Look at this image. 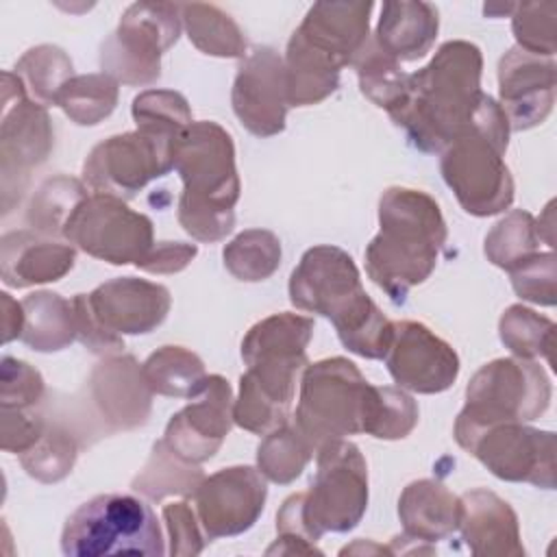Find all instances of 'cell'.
<instances>
[{
    "label": "cell",
    "mask_w": 557,
    "mask_h": 557,
    "mask_svg": "<svg viewBox=\"0 0 557 557\" xmlns=\"http://www.w3.org/2000/svg\"><path fill=\"white\" fill-rule=\"evenodd\" d=\"M46 398V383L37 368L26 361L4 357L0 368V407L35 409Z\"/></svg>",
    "instance_id": "cell-44"
},
{
    "label": "cell",
    "mask_w": 557,
    "mask_h": 557,
    "mask_svg": "<svg viewBox=\"0 0 557 557\" xmlns=\"http://www.w3.org/2000/svg\"><path fill=\"white\" fill-rule=\"evenodd\" d=\"M494 476L555 490V433L524 422H503L483 429L466 448Z\"/></svg>",
    "instance_id": "cell-15"
},
{
    "label": "cell",
    "mask_w": 557,
    "mask_h": 557,
    "mask_svg": "<svg viewBox=\"0 0 557 557\" xmlns=\"http://www.w3.org/2000/svg\"><path fill=\"white\" fill-rule=\"evenodd\" d=\"M370 394L372 385L344 357L307 363L300 374L294 426L313 453L329 442L363 433Z\"/></svg>",
    "instance_id": "cell-9"
},
{
    "label": "cell",
    "mask_w": 557,
    "mask_h": 557,
    "mask_svg": "<svg viewBox=\"0 0 557 557\" xmlns=\"http://www.w3.org/2000/svg\"><path fill=\"white\" fill-rule=\"evenodd\" d=\"M509 133L500 104L481 94L470 122L440 152L444 183L466 213L487 218L513 202V178L505 163Z\"/></svg>",
    "instance_id": "cell-5"
},
{
    "label": "cell",
    "mask_w": 557,
    "mask_h": 557,
    "mask_svg": "<svg viewBox=\"0 0 557 557\" xmlns=\"http://www.w3.org/2000/svg\"><path fill=\"white\" fill-rule=\"evenodd\" d=\"M289 302L298 311L329 318L339 342L363 359H385L394 322L366 294L352 257L331 244L313 246L289 276Z\"/></svg>",
    "instance_id": "cell-1"
},
{
    "label": "cell",
    "mask_w": 557,
    "mask_h": 557,
    "mask_svg": "<svg viewBox=\"0 0 557 557\" xmlns=\"http://www.w3.org/2000/svg\"><path fill=\"white\" fill-rule=\"evenodd\" d=\"M233 403L228 381L220 374H209L200 394L170 418L161 440L189 463L211 459L233 426Z\"/></svg>",
    "instance_id": "cell-20"
},
{
    "label": "cell",
    "mask_w": 557,
    "mask_h": 557,
    "mask_svg": "<svg viewBox=\"0 0 557 557\" xmlns=\"http://www.w3.org/2000/svg\"><path fill=\"white\" fill-rule=\"evenodd\" d=\"M461 516L457 531L472 555L479 557H522L518 516L498 494L476 487L459 496Z\"/></svg>",
    "instance_id": "cell-23"
},
{
    "label": "cell",
    "mask_w": 557,
    "mask_h": 557,
    "mask_svg": "<svg viewBox=\"0 0 557 557\" xmlns=\"http://www.w3.org/2000/svg\"><path fill=\"white\" fill-rule=\"evenodd\" d=\"M550 396V379L533 359H494L481 366L466 387V405L453 429L455 442L466 450L487 426L533 422L548 409Z\"/></svg>",
    "instance_id": "cell-7"
},
{
    "label": "cell",
    "mask_w": 557,
    "mask_h": 557,
    "mask_svg": "<svg viewBox=\"0 0 557 557\" xmlns=\"http://www.w3.org/2000/svg\"><path fill=\"white\" fill-rule=\"evenodd\" d=\"M89 187L72 176H52L39 185L28 209L26 222L30 231L46 237H63V226L81 200L89 196Z\"/></svg>",
    "instance_id": "cell-34"
},
{
    "label": "cell",
    "mask_w": 557,
    "mask_h": 557,
    "mask_svg": "<svg viewBox=\"0 0 557 557\" xmlns=\"http://www.w3.org/2000/svg\"><path fill=\"white\" fill-rule=\"evenodd\" d=\"M557 2L513 4L511 30L518 48L553 59L557 50Z\"/></svg>",
    "instance_id": "cell-42"
},
{
    "label": "cell",
    "mask_w": 557,
    "mask_h": 557,
    "mask_svg": "<svg viewBox=\"0 0 557 557\" xmlns=\"http://www.w3.org/2000/svg\"><path fill=\"white\" fill-rule=\"evenodd\" d=\"M535 226H537L540 239L553 248L555 246V202L553 200L546 205L544 213L535 220Z\"/></svg>",
    "instance_id": "cell-52"
},
{
    "label": "cell",
    "mask_w": 557,
    "mask_h": 557,
    "mask_svg": "<svg viewBox=\"0 0 557 557\" xmlns=\"http://www.w3.org/2000/svg\"><path fill=\"white\" fill-rule=\"evenodd\" d=\"M461 500L444 483L420 479L409 483L398 498V518L403 533L435 544L453 535L459 527Z\"/></svg>",
    "instance_id": "cell-25"
},
{
    "label": "cell",
    "mask_w": 557,
    "mask_h": 557,
    "mask_svg": "<svg viewBox=\"0 0 557 557\" xmlns=\"http://www.w3.org/2000/svg\"><path fill=\"white\" fill-rule=\"evenodd\" d=\"M498 335L505 348L520 359H546L553 363L555 322L524 305H511L498 320Z\"/></svg>",
    "instance_id": "cell-37"
},
{
    "label": "cell",
    "mask_w": 557,
    "mask_h": 557,
    "mask_svg": "<svg viewBox=\"0 0 557 557\" xmlns=\"http://www.w3.org/2000/svg\"><path fill=\"white\" fill-rule=\"evenodd\" d=\"M141 370L154 394L185 400L198 396L209 376L202 359L183 346H161L141 363Z\"/></svg>",
    "instance_id": "cell-30"
},
{
    "label": "cell",
    "mask_w": 557,
    "mask_h": 557,
    "mask_svg": "<svg viewBox=\"0 0 557 557\" xmlns=\"http://www.w3.org/2000/svg\"><path fill=\"white\" fill-rule=\"evenodd\" d=\"M513 292L529 302L553 307L557 302V261L553 250L533 252L507 270Z\"/></svg>",
    "instance_id": "cell-43"
},
{
    "label": "cell",
    "mask_w": 557,
    "mask_h": 557,
    "mask_svg": "<svg viewBox=\"0 0 557 557\" xmlns=\"http://www.w3.org/2000/svg\"><path fill=\"white\" fill-rule=\"evenodd\" d=\"M181 17L189 41L209 57L244 59L248 41L237 22L215 4H181Z\"/></svg>",
    "instance_id": "cell-29"
},
{
    "label": "cell",
    "mask_w": 557,
    "mask_h": 557,
    "mask_svg": "<svg viewBox=\"0 0 557 557\" xmlns=\"http://www.w3.org/2000/svg\"><path fill=\"white\" fill-rule=\"evenodd\" d=\"M198 255L196 244L185 242H154L148 257L137 265L150 274H176L185 270Z\"/></svg>",
    "instance_id": "cell-48"
},
{
    "label": "cell",
    "mask_w": 557,
    "mask_h": 557,
    "mask_svg": "<svg viewBox=\"0 0 557 557\" xmlns=\"http://www.w3.org/2000/svg\"><path fill=\"white\" fill-rule=\"evenodd\" d=\"M13 74L22 81L30 100L50 107L57 104L63 85L74 78V65L65 50L44 44L26 50L15 63Z\"/></svg>",
    "instance_id": "cell-32"
},
{
    "label": "cell",
    "mask_w": 557,
    "mask_h": 557,
    "mask_svg": "<svg viewBox=\"0 0 557 557\" xmlns=\"http://www.w3.org/2000/svg\"><path fill=\"white\" fill-rule=\"evenodd\" d=\"M481 50L463 39L446 41L435 57L409 74L403 104L392 122L422 152H442L470 122L481 98Z\"/></svg>",
    "instance_id": "cell-2"
},
{
    "label": "cell",
    "mask_w": 557,
    "mask_h": 557,
    "mask_svg": "<svg viewBox=\"0 0 557 557\" xmlns=\"http://www.w3.org/2000/svg\"><path fill=\"white\" fill-rule=\"evenodd\" d=\"M181 137L135 128L96 144L83 163V183L94 194L133 198L150 181L174 170Z\"/></svg>",
    "instance_id": "cell-13"
},
{
    "label": "cell",
    "mask_w": 557,
    "mask_h": 557,
    "mask_svg": "<svg viewBox=\"0 0 557 557\" xmlns=\"http://www.w3.org/2000/svg\"><path fill=\"white\" fill-rule=\"evenodd\" d=\"M352 67L357 70L361 94L379 109H385L387 115L403 104L409 74L403 72L400 63L392 59L374 41V37L368 39L363 50L352 61Z\"/></svg>",
    "instance_id": "cell-31"
},
{
    "label": "cell",
    "mask_w": 557,
    "mask_h": 557,
    "mask_svg": "<svg viewBox=\"0 0 557 557\" xmlns=\"http://www.w3.org/2000/svg\"><path fill=\"white\" fill-rule=\"evenodd\" d=\"M281 239L268 228H246L235 235L222 252L224 268L244 283L270 278L281 265Z\"/></svg>",
    "instance_id": "cell-33"
},
{
    "label": "cell",
    "mask_w": 557,
    "mask_h": 557,
    "mask_svg": "<svg viewBox=\"0 0 557 557\" xmlns=\"http://www.w3.org/2000/svg\"><path fill=\"white\" fill-rule=\"evenodd\" d=\"M48 420L35 409H2L0 407V446L4 453L22 455L46 431Z\"/></svg>",
    "instance_id": "cell-46"
},
{
    "label": "cell",
    "mask_w": 557,
    "mask_h": 557,
    "mask_svg": "<svg viewBox=\"0 0 557 557\" xmlns=\"http://www.w3.org/2000/svg\"><path fill=\"white\" fill-rule=\"evenodd\" d=\"M205 474L198 463H189L172 453L163 440L152 444L150 457L141 472L133 479L131 487L139 496L152 503H161L168 496H194Z\"/></svg>",
    "instance_id": "cell-28"
},
{
    "label": "cell",
    "mask_w": 557,
    "mask_h": 557,
    "mask_svg": "<svg viewBox=\"0 0 557 557\" xmlns=\"http://www.w3.org/2000/svg\"><path fill=\"white\" fill-rule=\"evenodd\" d=\"M163 531L152 507L131 494H98L63 524L61 550L67 557L165 553Z\"/></svg>",
    "instance_id": "cell-8"
},
{
    "label": "cell",
    "mask_w": 557,
    "mask_h": 557,
    "mask_svg": "<svg viewBox=\"0 0 557 557\" xmlns=\"http://www.w3.org/2000/svg\"><path fill=\"white\" fill-rule=\"evenodd\" d=\"M540 244L535 218L529 211L513 209L485 235L483 252L494 265L511 270L533 252H540Z\"/></svg>",
    "instance_id": "cell-39"
},
{
    "label": "cell",
    "mask_w": 557,
    "mask_h": 557,
    "mask_svg": "<svg viewBox=\"0 0 557 557\" xmlns=\"http://www.w3.org/2000/svg\"><path fill=\"white\" fill-rule=\"evenodd\" d=\"M87 394L102 435L144 426L150 418L154 392L133 355H109L98 361Z\"/></svg>",
    "instance_id": "cell-19"
},
{
    "label": "cell",
    "mask_w": 557,
    "mask_h": 557,
    "mask_svg": "<svg viewBox=\"0 0 557 557\" xmlns=\"http://www.w3.org/2000/svg\"><path fill=\"white\" fill-rule=\"evenodd\" d=\"M81 446V435L70 431V426L48 422L44 435L17 457L28 476L41 483H57L72 472Z\"/></svg>",
    "instance_id": "cell-35"
},
{
    "label": "cell",
    "mask_w": 557,
    "mask_h": 557,
    "mask_svg": "<svg viewBox=\"0 0 557 557\" xmlns=\"http://www.w3.org/2000/svg\"><path fill=\"white\" fill-rule=\"evenodd\" d=\"M276 533L278 535H298L305 537L309 542L315 544V540L309 533V527L305 522V513H302V492L300 494H292L283 500L278 513H276Z\"/></svg>",
    "instance_id": "cell-49"
},
{
    "label": "cell",
    "mask_w": 557,
    "mask_h": 557,
    "mask_svg": "<svg viewBox=\"0 0 557 557\" xmlns=\"http://www.w3.org/2000/svg\"><path fill=\"white\" fill-rule=\"evenodd\" d=\"M440 28L431 2H385L374 41L398 63L422 59L435 44Z\"/></svg>",
    "instance_id": "cell-26"
},
{
    "label": "cell",
    "mask_w": 557,
    "mask_h": 557,
    "mask_svg": "<svg viewBox=\"0 0 557 557\" xmlns=\"http://www.w3.org/2000/svg\"><path fill=\"white\" fill-rule=\"evenodd\" d=\"M76 261L72 244L57 242L35 231H11L0 242L2 283L15 289L63 278Z\"/></svg>",
    "instance_id": "cell-24"
},
{
    "label": "cell",
    "mask_w": 557,
    "mask_h": 557,
    "mask_svg": "<svg viewBox=\"0 0 557 557\" xmlns=\"http://www.w3.org/2000/svg\"><path fill=\"white\" fill-rule=\"evenodd\" d=\"M163 522L170 537L168 553L174 557L200 555L205 544L209 542L200 527L196 509L187 500L163 505Z\"/></svg>",
    "instance_id": "cell-45"
},
{
    "label": "cell",
    "mask_w": 557,
    "mask_h": 557,
    "mask_svg": "<svg viewBox=\"0 0 557 557\" xmlns=\"http://www.w3.org/2000/svg\"><path fill=\"white\" fill-rule=\"evenodd\" d=\"M313 455V448L296 431V426L283 424L268 433L257 446V470L268 481L287 485L302 474Z\"/></svg>",
    "instance_id": "cell-38"
},
{
    "label": "cell",
    "mask_w": 557,
    "mask_h": 557,
    "mask_svg": "<svg viewBox=\"0 0 557 557\" xmlns=\"http://www.w3.org/2000/svg\"><path fill=\"white\" fill-rule=\"evenodd\" d=\"M54 131L46 107L30 100L13 72H2V122H0V174L2 213L22 200L33 170L52 152Z\"/></svg>",
    "instance_id": "cell-12"
},
{
    "label": "cell",
    "mask_w": 557,
    "mask_h": 557,
    "mask_svg": "<svg viewBox=\"0 0 557 557\" xmlns=\"http://www.w3.org/2000/svg\"><path fill=\"white\" fill-rule=\"evenodd\" d=\"M22 342L37 352H57L76 339L72 300L54 292H35L22 300Z\"/></svg>",
    "instance_id": "cell-27"
},
{
    "label": "cell",
    "mask_w": 557,
    "mask_h": 557,
    "mask_svg": "<svg viewBox=\"0 0 557 557\" xmlns=\"http://www.w3.org/2000/svg\"><path fill=\"white\" fill-rule=\"evenodd\" d=\"M191 498L200 527L211 542L252 529L263 513L268 485L257 468L231 466L205 476Z\"/></svg>",
    "instance_id": "cell-16"
},
{
    "label": "cell",
    "mask_w": 557,
    "mask_h": 557,
    "mask_svg": "<svg viewBox=\"0 0 557 557\" xmlns=\"http://www.w3.org/2000/svg\"><path fill=\"white\" fill-rule=\"evenodd\" d=\"M418 424V405L403 387L372 385L363 433L376 440H403Z\"/></svg>",
    "instance_id": "cell-40"
},
{
    "label": "cell",
    "mask_w": 557,
    "mask_h": 557,
    "mask_svg": "<svg viewBox=\"0 0 557 557\" xmlns=\"http://www.w3.org/2000/svg\"><path fill=\"white\" fill-rule=\"evenodd\" d=\"M315 474L302 492V513L311 537L352 531L368 509V466L348 440H337L315 450Z\"/></svg>",
    "instance_id": "cell-11"
},
{
    "label": "cell",
    "mask_w": 557,
    "mask_h": 557,
    "mask_svg": "<svg viewBox=\"0 0 557 557\" xmlns=\"http://www.w3.org/2000/svg\"><path fill=\"white\" fill-rule=\"evenodd\" d=\"M498 98L509 131L542 124L555 104V61L513 46L498 63Z\"/></svg>",
    "instance_id": "cell-21"
},
{
    "label": "cell",
    "mask_w": 557,
    "mask_h": 557,
    "mask_svg": "<svg viewBox=\"0 0 557 557\" xmlns=\"http://www.w3.org/2000/svg\"><path fill=\"white\" fill-rule=\"evenodd\" d=\"M174 170L183 181L178 224L198 242L224 239L235 226L242 194L233 137L211 120L191 122L174 152Z\"/></svg>",
    "instance_id": "cell-4"
},
{
    "label": "cell",
    "mask_w": 557,
    "mask_h": 557,
    "mask_svg": "<svg viewBox=\"0 0 557 557\" xmlns=\"http://www.w3.org/2000/svg\"><path fill=\"white\" fill-rule=\"evenodd\" d=\"M372 2H315L292 33L285 72L305 98H326L339 85L342 67L352 65L370 39Z\"/></svg>",
    "instance_id": "cell-6"
},
{
    "label": "cell",
    "mask_w": 557,
    "mask_h": 557,
    "mask_svg": "<svg viewBox=\"0 0 557 557\" xmlns=\"http://www.w3.org/2000/svg\"><path fill=\"white\" fill-rule=\"evenodd\" d=\"M181 4L135 2L117 28L100 46L102 74L128 87H146L161 78V57L181 35Z\"/></svg>",
    "instance_id": "cell-10"
},
{
    "label": "cell",
    "mask_w": 557,
    "mask_h": 557,
    "mask_svg": "<svg viewBox=\"0 0 557 557\" xmlns=\"http://www.w3.org/2000/svg\"><path fill=\"white\" fill-rule=\"evenodd\" d=\"M72 309H74V320H76V339L89 352L109 357V355H117L124 348L122 335L111 333L96 320V315L87 302V294H76L72 298Z\"/></svg>",
    "instance_id": "cell-47"
},
{
    "label": "cell",
    "mask_w": 557,
    "mask_h": 557,
    "mask_svg": "<svg viewBox=\"0 0 557 557\" xmlns=\"http://www.w3.org/2000/svg\"><path fill=\"white\" fill-rule=\"evenodd\" d=\"M63 239L111 265H139L154 246V228L122 198L91 191L67 218Z\"/></svg>",
    "instance_id": "cell-14"
},
{
    "label": "cell",
    "mask_w": 557,
    "mask_h": 557,
    "mask_svg": "<svg viewBox=\"0 0 557 557\" xmlns=\"http://www.w3.org/2000/svg\"><path fill=\"white\" fill-rule=\"evenodd\" d=\"M96 320L117 335H146L154 331L170 313L172 296L165 285L117 276L87 294Z\"/></svg>",
    "instance_id": "cell-22"
},
{
    "label": "cell",
    "mask_w": 557,
    "mask_h": 557,
    "mask_svg": "<svg viewBox=\"0 0 557 557\" xmlns=\"http://www.w3.org/2000/svg\"><path fill=\"white\" fill-rule=\"evenodd\" d=\"M0 300H2V342L9 344L22 337L24 311H22V302L13 300L7 292L0 294Z\"/></svg>",
    "instance_id": "cell-50"
},
{
    "label": "cell",
    "mask_w": 557,
    "mask_h": 557,
    "mask_svg": "<svg viewBox=\"0 0 557 557\" xmlns=\"http://www.w3.org/2000/svg\"><path fill=\"white\" fill-rule=\"evenodd\" d=\"M265 555H322V550L298 535H276V540L265 548Z\"/></svg>",
    "instance_id": "cell-51"
},
{
    "label": "cell",
    "mask_w": 557,
    "mask_h": 557,
    "mask_svg": "<svg viewBox=\"0 0 557 557\" xmlns=\"http://www.w3.org/2000/svg\"><path fill=\"white\" fill-rule=\"evenodd\" d=\"M385 363L398 387L418 394L446 392L459 376V355L455 348L413 320L394 322Z\"/></svg>",
    "instance_id": "cell-18"
},
{
    "label": "cell",
    "mask_w": 557,
    "mask_h": 557,
    "mask_svg": "<svg viewBox=\"0 0 557 557\" xmlns=\"http://www.w3.org/2000/svg\"><path fill=\"white\" fill-rule=\"evenodd\" d=\"M379 233L366 248L368 276L403 305L424 283L446 244V222L435 198L422 189L387 187L379 200Z\"/></svg>",
    "instance_id": "cell-3"
},
{
    "label": "cell",
    "mask_w": 557,
    "mask_h": 557,
    "mask_svg": "<svg viewBox=\"0 0 557 557\" xmlns=\"http://www.w3.org/2000/svg\"><path fill=\"white\" fill-rule=\"evenodd\" d=\"M117 81L107 74H83L70 78L59 91L57 107L78 126H96L109 117L117 104Z\"/></svg>",
    "instance_id": "cell-36"
},
{
    "label": "cell",
    "mask_w": 557,
    "mask_h": 557,
    "mask_svg": "<svg viewBox=\"0 0 557 557\" xmlns=\"http://www.w3.org/2000/svg\"><path fill=\"white\" fill-rule=\"evenodd\" d=\"M231 104L246 131L257 137L283 133L289 111L283 57L270 46L252 48L239 63Z\"/></svg>",
    "instance_id": "cell-17"
},
{
    "label": "cell",
    "mask_w": 557,
    "mask_h": 557,
    "mask_svg": "<svg viewBox=\"0 0 557 557\" xmlns=\"http://www.w3.org/2000/svg\"><path fill=\"white\" fill-rule=\"evenodd\" d=\"M339 555H392V550H389V546L374 544L372 540H357L355 544L344 546L339 550Z\"/></svg>",
    "instance_id": "cell-53"
},
{
    "label": "cell",
    "mask_w": 557,
    "mask_h": 557,
    "mask_svg": "<svg viewBox=\"0 0 557 557\" xmlns=\"http://www.w3.org/2000/svg\"><path fill=\"white\" fill-rule=\"evenodd\" d=\"M131 111L137 128L172 137H183L194 122L187 98L174 89H146L135 96Z\"/></svg>",
    "instance_id": "cell-41"
}]
</instances>
